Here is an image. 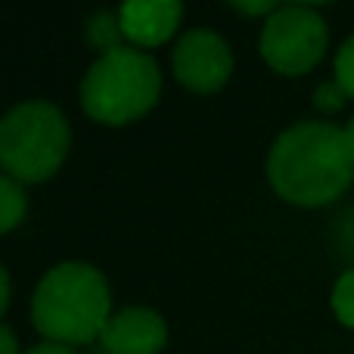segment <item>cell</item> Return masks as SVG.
Returning <instances> with one entry per match:
<instances>
[{
    "mask_svg": "<svg viewBox=\"0 0 354 354\" xmlns=\"http://www.w3.org/2000/svg\"><path fill=\"white\" fill-rule=\"evenodd\" d=\"M268 180L292 205L317 208L336 202L354 180V153L345 131L330 122H299L274 140Z\"/></svg>",
    "mask_w": 354,
    "mask_h": 354,
    "instance_id": "cell-1",
    "label": "cell"
},
{
    "mask_svg": "<svg viewBox=\"0 0 354 354\" xmlns=\"http://www.w3.org/2000/svg\"><path fill=\"white\" fill-rule=\"evenodd\" d=\"M109 317V283L84 261H62L47 270L31 299V320L47 342L87 345L103 336Z\"/></svg>",
    "mask_w": 354,
    "mask_h": 354,
    "instance_id": "cell-2",
    "label": "cell"
},
{
    "mask_svg": "<svg viewBox=\"0 0 354 354\" xmlns=\"http://www.w3.org/2000/svg\"><path fill=\"white\" fill-rule=\"evenodd\" d=\"M162 91L159 66L137 47L100 53L81 81V106L100 124H128L147 115Z\"/></svg>",
    "mask_w": 354,
    "mask_h": 354,
    "instance_id": "cell-3",
    "label": "cell"
},
{
    "mask_svg": "<svg viewBox=\"0 0 354 354\" xmlns=\"http://www.w3.org/2000/svg\"><path fill=\"white\" fill-rule=\"evenodd\" d=\"M72 131L59 106L47 100L19 103L0 118V165L19 183L47 180L59 171Z\"/></svg>",
    "mask_w": 354,
    "mask_h": 354,
    "instance_id": "cell-4",
    "label": "cell"
},
{
    "mask_svg": "<svg viewBox=\"0 0 354 354\" xmlns=\"http://www.w3.org/2000/svg\"><path fill=\"white\" fill-rule=\"evenodd\" d=\"M326 41H330V31L314 6L286 3L264 19L258 47L274 72L305 75L320 62Z\"/></svg>",
    "mask_w": 354,
    "mask_h": 354,
    "instance_id": "cell-5",
    "label": "cell"
},
{
    "mask_svg": "<svg viewBox=\"0 0 354 354\" xmlns=\"http://www.w3.org/2000/svg\"><path fill=\"white\" fill-rule=\"evenodd\" d=\"M174 75L183 87L196 93H214L233 72V53L218 31L193 28L174 47Z\"/></svg>",
    "mask_w": 354,
    "mask_h": 354,
    "instance_id": "cell-6",
    "label": "cell"
},
{
    "mask_svg": "<svg viewBox=\"0 0 354 354\" xmlns=\"http://www.w3.org/2000/svg\"><path fill=\"white\" fill-rule=\"evenodd\" d=\"M100 342L109 354H159L168 342V326L153 308H122L109 317Z\"/></svg>",
    "mask_w": 354,
    "mask_h": 354,
    "instance_id": "cell-7",
    "label": "cell"
},
{
    "mask_svg": "<svg viewBox=\"0 0 354 354\" xmlns=\"http://www.w3.org/2000/svg\"><path fill=\"white\" fill-rule=\"evenodd\" d=\"M183 6L177 0H128L118 6V25L137 47H159L174 35Z\"/></svg>",
    "mask_w": 354,
    "mask_h": 354,
    "instance_id": "cell-8",
    "label": "cell"
},
{
    "mask_svg": "<svg viewBox=\"0 0 354 354\" xmlns=\"http://www.w3.org/2000/svg\"><path fill=\"white\" fill-rule=\"evenodd\" d=\"M25 212H28V199H25L22 183L0 174V233L12 230L25 218Z\"/></svg>",
    "mask_w": 354,
    "mask_h": 354,
    "instance_id": "cell-9",
    "label": "cell"
},
{
    "mask_svg": "<svg viewBox=\"0 0 354 354\" xmlns=\"http://www.w3.org/2000/svg\"><path fill=\"white\" fill-rule=\"evenodd\" d=\"M118 35H122V25H118V12L100 10V12H93V16L87 19V41H91L93 47H100L103 53H109V50L122 47V44H118Z\"/></svg>",
    "mask_w": 354,
    "mask_h": 354,
    "instance_id": "cell-10",
    "label": "cell"
},
{
    "mask_svg": "<svg viewBox=\"0 0 354 354\" xmlns=\"http://www.w3.org/2000/svg\"><path fill=\"white\" fill-rule=\"evenodd\" d=\"M330 301H333V311H336V317L342 320L348 330H354V268L345 270V274L336 280Z\"/></svg>",
    "mask_w": 354,
    "mask_h": 354,
    "instance_id": "cell-11",
    "label": "cell"
},
{
    "mask_svg": "<svg viewBox=\"0 0 354 354\" xmlns=\"http://www.w3.org/2000/svg\"><path fill=\"white\" fill-rule=\"evenodd\" d=\"M336 84L345 91V97L354 100V35L336 53Z\"/></svg>",
    "mask_w": 354,
    "mask_h": 354,
    "instance_id": "cell-12",
    "label": "cell"
},
{
    "mask_svg": "<svg viewBox=\"0 0 354 354\" xmlns=\"http://www.w3.org/2000/svg\"><path fill=\"white\" fill-rule=\"evenodd\" d=\"M345 100L348 97H345V91L336 84V78L326 81V84H320L317 91H314V106H317L320 112H339Z\"/></svg>",
    "mask_w": 354,
    "mask_h": 354,
    "instance_id": "cell-13",
    "label": "cell"
},
{
    "mask_svg": "<svg viewBox=\"0 0 354 354\" xmlns=\"http://www.w3.org/2000/svg\"><path fill=\"white\" fill-rule=\"evenodd\" d=\"M233 10L245 12V16H270V12H277L280 6L274 3V0H258V3H245V0H233Z\"/></svg>",
    "mask_w": 354,
    "mask_h": 354,
    "instance_id": "cell-14",
    "label": "cell"
},
{
    "mask_svg": "<svg viewBox=\"0 0 354 354\" xmlns=\"http://www.w3.org/2000/svg\"><path fill=\"white\" fill-rule=\"evenodd\" d=\"M0 354H19V342L16 336H12L10 326L0 324Z\"/></svg>",
    "mask_w": 354,
    "mask_h": 354,
    "instance_id": "cell-15",
    "label": "cell"
},
{
    "mask_svg": "<svg viewBox=\"0 0 354 354\" xmlns=\"http://www.w3.org/2000/svg\"><path fill=\"white\" fill-rule=\"evenodd\" d=\"M342 245L348 255H354V208L348 212V218L342 221Z\"/></svg>",
    "mask_w": 354,
    "mask_h": 354,
    "instance_id": "cell-16",
    "label": "cell"
},
{
    "mask_svg": "<svg viewBox=\"0 0 354 354\" xmlns=\"http://www.w3.org/2000/svg\"><path fill=\"white\" fill-rule=\"evenodd\" d=\"M25 354H75L68 345H59V342H41L35 345V348H28Z\"/></svg>",
    "mask_w": 354,
    "mask_h": 354,
    "instance_id": "cell-17",
    "label": "cell"
},
{
    "mask_svg": "<svg viewBox=\"0 0 354 354\" xmlns=\"http://www.w3.org/2000/svg\"><path fill=\"white\" fill-rule=\"evenodd\" d=\"M6 305H10V277H6L3 264H0V314L6 311Z\"/></svg>",
    "mask_w": 354,
    "mask_h": 354,
    "instance_id": "cell-18",
    "label": "cell"
},
{
    "mask_svg": "<svg viewBox=\"0 0 354 354\" xmlns=\"http://www.w3.org/2000/svg\"><path fill=\"white\" fill-rule=\"evenodd\" d=\"M345 140H348V147H351V153H354V115L348 118V124H345Z\"/></svg>",
    "mask_w": 354,
    "mask_h": 354,
    "instance_id": "cell-19",
    "label": "cell"
}]
</instances>
